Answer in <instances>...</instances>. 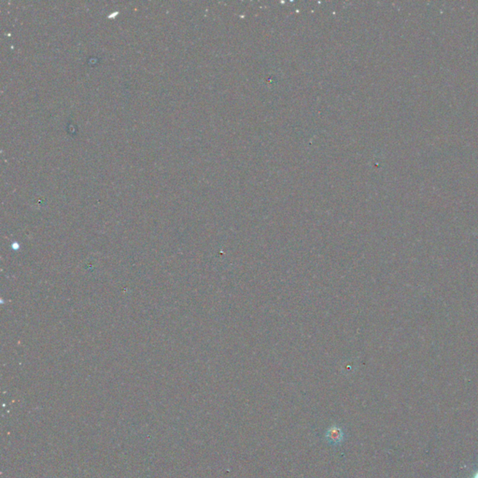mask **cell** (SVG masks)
Here are the masks:
<instances>
[{"mask_svg": "<svg viewBox=\"0 0 478 478\" xmlns=\"http://www.w3.org/2000/svg\"><path fill=\"white\" fill-rule=\"evenodd\" d=\"M472 478H478V471H476V472H475L474 474H473V476H472Z\"/></svg>", "mask_w": 478, "mask_h": 478, "instance_id": "cell-1", "label": "cell"}]
</instances>
